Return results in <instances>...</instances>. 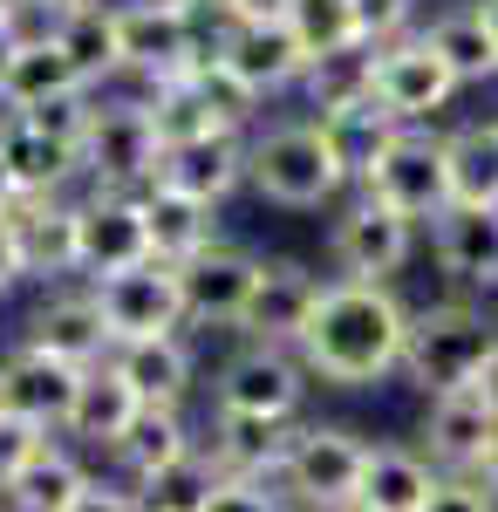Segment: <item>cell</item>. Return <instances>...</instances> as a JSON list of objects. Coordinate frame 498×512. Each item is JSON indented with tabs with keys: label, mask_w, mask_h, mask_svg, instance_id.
Segmentation results:
<instances>
[{
	"label": "cell",
	"mask_w": 498,
	"mask_h": 512,
	"mask_svg": "<svg viewBox=\"0 0 498 512\" xmlns=\"http://www.w3.org/2000/svg\"><path fill=\"white\" fill-rule=\"evenodd\" d=\"M410 315L417 308L396 294V280H328L301 335L307 376L321 390H376L389 376H403Z\"/></svg>",
	"instance_id": "cell-1"
},
{
	"label": "cell",
	"mask_w": 498,
	"mask_h": 512,
	"mask_svg": "<svg viewBox=\"0 0 498 512\" xmlns=\"http://www.w3.org/2000/svg\"><path fill=\"white\" fill-rule=\"evenodd\" d=\"M246 192L280 212H328L355 192L321 117H280L246 137Z\"/></svg>",
	"instance_id": "cell-2"
},
{
	"label": "cell",
	"mask_w": 498,
	"mask_h": 512,
	"mask_svg": "<svg viewBox=\"0 0 498 512\" xmlns=\"http://www.w3.org/2000/svg\"><path fill=\"white\" fill-rule=\"evenodd\" d=\"M498 349V321L478 308V301H430L410 315V349H403V376L417 383L423 396L437 390H464L485 355Z\"/></svg>",
	"instance_id": "cell-3"
},
{
	"label": "cell",
	"mask_w": 498,
	"mask_h": 512,
	"mask_svg": "<svg viewBox=\"0 0 498 512\" xmlns=\"http://www.w3.org/2000/svg\"><path fill=\"white\" fill-rule=\"evenodd\" d=\"M362 465H369V437H355L348 424H294V444L280 458V492L294 499V512H342L362 492Z\"/></svg>",
	"instance_id": "cell-4"
},
{
	"label": "cell",
	"mask_w": 498,
	"mask_h": 512,
	"mask_svg": "<svg viewBox=\"0 0 498 512\" xmlns=\"http://www.w3.org/2000/svg\"><path fill=\"white\" fill-rule=\"evenodd\" d=\"M157 158H164V137H157L144 96L103 89V103L89 117V137H82V178L103 185V192H151Z\"/></svg>",
	"instance_id": "cell-5"
},
{
	"label": "cell",
	"mask_w": 498,
	"mask_h": 512,
	"mask_svg": "<svg viewBox=\"0 0 498 512\" xmlns=\"http://www.w3.org/2000/svg\"><path fill=\"white\" fill-rule=\"evenodd\" d=\"M355 192L383 198L403 219L430 226V219L451 205V144H444V130H437V123H403V130L389 137V151L362 171Z\"/></svg>",
	"instance_id": "cell-6"
},
{
	"label": "cell",
	"mask_w": 498,
	"mask_h": 512,
	"mask_svg": "<svg viewBox=\"0 0 498 512\" xmlns=\"http://www.w3.org/2000/svg\"><path fill=\"white\" fill-rule=\"evenodd\" d=\"M307 376L301 349H280V342H239L212 376V410H246V417H280V424H301L307 410Z\"/></svg>",
	"instance_id": "cell-7"
},
{
	"label": "cell",
	"mask_w": 498,
	"mask_h": 512,
	"mask_svg": "<svg viewBox=\"0 0 498 512\" xmlns=\"http://www.w3.org/2000/svg\"><path fill=\"white\" fill-rule=\"evenodd\" d=\"M116 35H123V82H164L205 55L212 28L185 0H116Z\"/></svg>",
	"instance_id": "cell-8"
},
{
	"label": "cell",
	"mask_w": 498,
	"mask_h": 512,
	"mask_svg": "<svg viewBox=\"0 0 498 512\" xmlns=\"http://www.w3.org/2000/svg\"><path fill=\"white\" fill-rule=\"evenodd\" d=\"M417 239H423L417 219H403L396 205L369 192H348V205L335 212V233H328L335 280H396L417 260Z\"/></svg>",
	"instance_id": "cell-9"
},
{
	"label": "cell",
	"mask_w": 498,
	"mask_h": 512,
	"mask_svg": "<svg viewBox=\"0 0 498 512\" xmlns=\"http://www.w3.org/2000/svg\"><path fill=\"white\" fill-rule=\"evenodd\" d=\"M96 294V308L110 321L116 342H151V335H192L185 321V287H178V267L171 260H137L123 274L82 280Z\"/></svg>",
	"instance_id": "cell-10"
},
{
	"label": "cell",
	"mask_w": 498,
	"mask_h": 512,
	"mask_svg": "<svg viewBox=\"0 0 498 512\" xmlns=\"http://www.w3.org/2000/svg\"><path fill=\"white\" fill-rule=\"evenodd\" d=\"M151 253V226H144V192H103L82 185L76 192V280L123 274Z\"/></svg>",
	"instance_id": "cell-11"
},
{
	"label": "cell",
	"mask_w": 498,
	"mask_h": 512,
	"mask_svg": "<svg viewBox=\"0 0 498 512\" xmlns=\"http://www.w3.org/2000/svg\"><path fill=\"white\" fill-rule=\"evenodd\" d=\"M458 69L430 48V35H403L376 48V103H383L396 123H437L451 103H458Z\"/></svg>",
	"instance_id": "cell-12"
},
{
	"label": "cell",
	"mask_w": 498,
	"mask_h": 512,
	"mask_svg": "<svg viewBox=\"0 0 498 512\" xmlns=\"http://www.w3.org/2000/svg\"><path fill=\"white\" fill-rule=\"evenodd\" d=\"M82 376H89V369L35 349V342H21V349L0 355V410L21 417V424H35V431H48V437H69Z\"/></svg>",
	"instance_id": "cell-13"
},
{
	"label": "cell",
	"mask_w": 498,
	"mask_h": 512,
	"mask_svg": "<svg viewBox=\"0 0 498 512\" xmlns=\"http://www.w3.org/2000/svg\"><path fill=\"white\" fill-rule=\"evenodd\" d=\"M328 280L314 274L307 260H260V280H253V301L239 315V342H280V349H301L307 321L321 308Z\"/></svg>",
	"instance_id": "cell-14"
},
{
	"label": "cell",
	"mask_w": 498,
	"mask_h": 512,
	"mask_svg": "<svg viewBox=\"0 0 498 512\" xmlns=\"http://www.w3.org/2000/svg\"><path fill=\"white\" fill-rule=\"evenodd\" d=\"M253 280H260V253L212 239L205 253L178 260V287H185V321L192 328H239L246 301H253Z\"/></svg>",
	"instance_id": "cell-15"
},
{
	"label": "cell",
	"mask_w": 498,
	"mask_h": 512,
	"mask_svg": "<svg viewBox=\"0 0 498 512\" xmlns=\"http://www.w3.org/2000/svg\"><path fill=\"white\" fill-rule=\"evenodd\" d=\"M219 55H226V62L253 82L260 96H287V89H301L307 62H314V55L301 48V35L287 28V14H280V7L246 14V21L219 28Z\"/></svg>",
	"instance_id": "cell-16"
},
{
	"label": "cell",
	"mask_w": 498,
	"mask_h": 512,
	"mask_svg": "<svg viewBox=\"0 0 498 512\" xmlns=\"http://www.w3.org/2000/svg\"><path fill=\"white\" fill-rule=\"evenodd\" d=\"M21 342H35V349L62 355V362H76V369H96V362H110V349H116L110 321H103L96 294H89L82 280H55V287L41 294Z\"/></svg>",
	"instance_id": "cell-17"
},
{
	"label": "cell",
	"mask_w": 498,
	"mask_h": 512,
	"mask_svg": "<svg viewBox=\"0 0 498 512\" xmlns=\"http://www.w3.org/2000/svg\"><path fill=\"white\" fill-rule=\"evenodd\" d=\"M498 437V417L492 403L471 390H437L423 396V424H417V444L423 458L437 465V472H478V458H485V444Z\"/></svg>",
	"instance_id": "cell-18"
},
{
	"label": "cell",
	"mask_w": 498,
	"mask_h": 512,
	"mask_svg": "<svg viewBox=\"0 0 498 512\" xmlns=\"http://www.w3.org/2000/svg\"><path fill=\"white\" fill-rule=\"evenodd\" d=\"M157 185L192 192V198H205V205H226L232 192H246V137H239V130H212V137L164 144Z\"/></svg>",
	"instance_id": "cell-19"
},
{
	"label": "cell",
	"mask_w": 498,
	"mask_h": 512,
	"mask_svg": "<svg viewBox=\"0 0 498 512\" xmlns=\"http://www.w3.org/2000/svg\"><path fill=\"white\" fill-rule=\"evenodd\" d=\"M0 158L14 171L21 198H76L89 178H82V151L62 144V137H41L28 117H0Z\"/></svg>",
	"instance_id": "cell-20"
},
{
	"label": "cell",
	"mask_w": 498,
	"mask_h": 512,
	"mask_svg": "<svg viewBox=\"0 0 498 512\" xmlns=\"http://www.w3.org/2000/svg\"><path fill=\"white\" fill-rule=\"evenodd\" d=\"M423 233H430V260L458 287H498V212L492 205H444Z\"/></svg>",
	"instance_id": "cell-21"
},
{
	"label": "cell",
	"mask_w": 498,
	"mask_h": 512,
	"mask_svg": "<svg viewBox=\"0 0 498 512\" xmlns=\"http://www.w3.org/2000/svg\"><path fill=\"white\" fill-rule=\"evenodd\" d=\"M198 444L219 458V472L273 478V485H280V458H287V444H294V424H280V417H246V410H212V431L198 437Z\"/></svg>",
	"instance_id": "cell-22"
},
{
	"label": "cell",
	"mask_w": 498,
	"mask_h": 512,
	"mask_svg": "<svg viewBox=\"0 0 498 512\" xmlns=\"http://www.w3.org/2000/svg\"><path fill=\"white\" fill-rule=\"evenodd\" d=\"M89 458H82V444L69 437H48L35 458L21 465V472L0 485V506L7 512H69L82 499V485H89Z\"/></svg>",
	"instance_id": "cell-23"
},
{
	"label": "cell",
	"mask_w": 498,
	"mask_h": 512,
	"mask_svg": "<svg viewBox=\"0 0 498 512\" xmlns=\"http://www.w3.org/2000/svg\"><path fill=\"white\" fill-rule=\"evenodd\" d=\"M110 362L123 369V383L144 396V403H192L198 390V355L192 335H151V342H116Z\"/></svg>",
	"instance_id": "cell-24"
},
{
	"label": "cell",
	"mask_w": 498,
	"mask_h": 512,
	"mask_svg": "<svg viewBox=\"0 0 498 512\" xmlns=\"http://www.w3.org/2000/svg\"><path fill=\"white\" fill-rule=\"evenodd\" d=\"M7 219L28 253V280H76V198H21Z\"/></svg>",
	"instance_id": "cell-25"
},
{
	"label": "cell",
	"mask_w": 498,
	"mask_h": 512,
	"mask_svg": "<svg viewBox=\"0 0 498 512\" xmlns=\"http://www.w3.org/2000/svg\"><path fill=\"white\" fill-rule=\"evenodd\" d=\"M137 410H144V396L123 383V369H116V362H96V369L82 376L76 417H69V444L103 451V458H110L116 444H123V431L137 424Z\"/></svg>",
	"instance_id": "cell-26"
},
{
	"label": "cell",
	"mask_w": 498,
	"mask_h": 512,
	"mask_svg": "<svg viewBox=\"0 0 498 512\" xmlns=\"http://www.w3.org/2000/svg\"><path fill=\"white\" fill-rule=\"evenodd\" d=\"M69 89H89V82H82L76 55L62 48V35H28L14 48L7 76H0V103L7 110H35V103H55Z\"/></svg>",
	"instance_id": "cell-27"
},
{
	"label": "cell",
	"mask_w": 498,
	"mask_h": 512,
	"mask_svg": "<svg viewBox=\"0 0 498 512\" xmlns=\"http://www.w3.org/2000/svg\"><path fill=\"white\" fill-rule=\"evenodd\" d=\"M437 485V465L423 458V444H369V465H362V506L369 512H423Z\"/></svg>",
	"instance_id": "cell-28"
},
{
	"label": "cell",
	"mask_w": 498,
	"mask_h": 512,
	"mask_svg": "<svg viewBox=\"0 0 498 512\" xmlns=\"http://www.w3.org/2000/svg\"><path fill=\"white\" fill-rule=\"evenodd\" d=\"M144 226H151V253L157 260H192L219 239V205H205L192 192H171V185H151L144 192Z\"/></svg>",
	"instance_id": "cell-29"
},
{
	"label": "cell",
	"mask_w": 498,
	"mask_h": 512,
	"mask_svg": "<svg viewBox=\"0 0 498 512\" xmlns=\"http://www.w3.org/2000/svg\"><path fill=\"white\" fill-rule=\"evenodd\" d=\"M423 35H430V48H437V55L458 69L464 89L498 82V41H492V21H485V7H478V0L430 14V21H423Z\"/></svg>",
	"instance_id": "cell-30"
},
{
	"label": "cell",
	"mask_w": 498,
	"mask_h": 512,
	"mask_svg": "<svg viewBox=\"0 0 498 512\" xmlns=\"http://www.w3.org/2000/svg\"><path fill=\"white\" fill-rule=\"evenodd\" d=\"M185 451H198L192 417H185L178 403H144L137 424L123 431V444H116L110 458H116L123 478H144V472H157V465H171V458H185Z\"/></svg>",
	"instance_id": "cell-31"
},
{
	"label": "cell",
	"mask_w": 498,
	"mask_h": 512,
	"mask_svg": "<svg viewBox=\"0 0 498 512\" xmlns=\"http://www.w3.org/2000/svg\"><path fill=\"white\" fill-rule=\"evenodd\" d=\"M301 96H307V110H314V117H328V110H342V103L376 96V41H348V48H335V55H314V62H307Z\"/></svg>",
	"instance_id": "cell-32"
},
{
	"label": "cell",
	"mask_w": 498,
	"mask_h": 512,
	"mask_svg": "<svg viewBox=\"0 0 498 512\" xmlns=\"http://www.w3.org/2000/svg\"><path fill=\"white\" fill-rule=\"evenodd\" d=\"M219 458L198 444V451H185V458H171V465H157V472L130 478L137 485V499H144V512H205L212 506V492H219Z\"/></svg>",
	"instance_id": "cell-33"
},
{
	"label": "cell",
	"mask_w": 498,
	"mask_h": 512,
	"mask_svg": "<svg viewBox=\"0 0 498 512\" xmlns=\"http://www.w3.org/2000/svg\"><path fill=\"white\" fill-rule=\"evenodd\" d=\"M62 48L76 55V69L89 89H110V82H123V35H116V0H96V7H82V14H69L62 28Z\"/></svg>",
	"instance_id": "cell-34"
},
{
	"label": "cell",
	"mask_w": 498,
	"mask_h": 512,
	"mask_svg": "<svg viewBox=\"0 0 498 512\" xmlns=\"http://www.w3.org/2000/svg\"><path fill=\"white\" fill-rule=\"evenodd\" d=\"M321 130H328L335 158L348 164V178L362 185V171H369V164H376V158L389 151V137H396L403 123L389 117L376 96H362V103H342V110H328V117H321Z\"/></svg>",
	"instance_id": "cell-35"
},
{
	"label": "cell",
	"mask_w": 498,
	"mask_h": 512,
	"mask_svg": "<svg viewBox=\"0 0 498 512\" xmlns=\"http://www.w3.org/2000/svg\"><path fill=\"white\" fill-rule=\"evenodd\" d=\"M444 144H451V205H492L498 212V130H492V117L444 130Z\"/></svg>",
	"instance_id": "cell-36"
},
{
	"label": "cell",
	"mask_w": 498,
	"mask_h": 512,
	"mask_svg": "<svg viewBox=\"0 0 498 512\" xmlns=\"http://www.w3.org/2000/svg\"><path fill=\"white\" fill-rule=\"evenodd\" d=\"M280 14H287V28L301 35L307 55H335V48H348V41H362L355 0H280Z\"/></svg>",
	"instance_id": "cell-37"
},
{
	"label": "cell",
	"mask_w": 498,
	"mask_h": 512,
	"mask_svg": "<svg viewBox=\"0 0 498 512\" xmlns=\"http://www.w3.org/2000/svg\"><path fill=\"white\" fill-rule=\"evenodd\" d=\"M417 14H423V0H355V28H362V41H376V48L417 35L423 28Z\"/></svg>",
	"instance_id": "cell-38"
},
{
	"label": "cell",
	"mask_w": 498,
	"mask_h": 512,
	"mask_svg": "<svg viewBox=\"0 0 498 512\" xmlns=\"http://www.w3.org/2000/svg\"><path fill=\"white\" fill-rule=\"evenodd\" d=\"M205 512H294V499H287L273 478H232V472H226Z\"/></svg>",
	"instance_id": "cell-39"
},
{
	"label": "cell",
	"mask_w": 498,
	"mask_h": 512,
	"mask_svg": "<svg viewBox=\"0 0 498 512\" xmlns=\"http://www.w3.org/2000/svg\"><path fill=\"white\" fill-rule=\"evenodd\" d=\"M423 512H498V499L485 492V478H478V472H437Z\"/></svg>",
	"instance_id": "cell-40"
},
{
	"label": "cell",
	"mask_w": 498,
	"mask_h": 512,
	"mask_svg": "<svg viewBox=\"0 0 498 512\" xmlns=\"http://www.w3.org/2000/svg\"><path fill=\"white\" fill-rule=\"evenodd\" d=\"M41 444H48V431H35V424H21V417H7V410H0V485L21 472Z\"/></svg>",
	"instance_id": "cell-41"
},
{
	"label": "cell",
	"mask_w": 498,
	"mask_h": 512,
	"mask_svg": "<svg viewBox=\"0 0 498 512\" xmlns=\"http://www.w3.org/2000/svg\"><path fill=\"white\" fill-rule=\"evenodd\" d=\"M69 512H144V499H137V485L116 472V478H89L82 485V499Z\"/></svg>",
	"instance_id": "cell-42"
},
{
	"label": "cell",
	"mask_w": 498,
	"mask_h": 512,
	"mask_svg": "<svg viewBox=\"0 0 498 512\" xmlns=\"http://www.w3.org/2000/svg\"><path fill=\"white\" fill-rule=\"evenodd\" d=\"M205 28H232V21H246V14H267V7H280V0H185Z\"/></svg>",
	"instance_id": "cell-43"
},
{
	"label": "cell",
	"mask_w": 498,
	"mask_h": 512,
	"mask_svg": "<svg viewBox=\"0 0 498 512\" xmlns=\"http://www.w3.org/2000/svg\"><path fill=\"white\" fill-rule=\"evenodd\" d=\"M21 280H28V253H21V233H14V219H0V301H7Z\"/></svg>",
	"instance_id": "cell-44"
},
{
	"label": "cell",
	"mask_w": 498,
	"mask_h": 512,
	"mask_svg": "<svg viewBox=\"0 0 498 512\" xmlns=\"http://www.w3.org/2000/svg\"><path fill=\"white\" fill-rule=\"evenodd\" d=\"M471 390L485 396V403H492V417H498V349L485 355V369H478V376H471Z\"/></svg>",
	"instance_id": "cell-45"
},
{
	"label": "cell",
	"mask_w": 498,
	"mask_h": 512,
	"mask_svg": "<svg viewBox=\"0 0 498 512\" xmlns=\"http://www.w3.org/2000/svg\"><path fill=\"white\" fill-rule=\"evenodd\" d=\"M28 7H41L48 21H69V14H82V7H96V0H28Z\"/></svg>",
	"instance_id": "cell-46"
},
{
	"label": "cell",
	"mask_w": 498,
	"mask_h": 512,
	"mask_svg": "<svg viewBox=\"0 0 498 512\" xmlns=\"http://www.w3.org/2000/svg\"><path fill=\"white\" fill-rule=\"evenodd\" d=\"M14 48H21V28L0 14V76H7V62H14Z\"/></svg>",
	"instance_id": "cell-47"
},
{
	"label": "cell",
	"mask_w": 498,
	"mask_h": 512,
	"mask_svg": "<svg viewBox=\"0 0 498 512\" xmlns=\"http://www.w3.org/2000/svg\"><path fill=\"white\" fill-rule=\"evenodd\" d=\"M21 205V185H14V171H7V158H0V219Z\"/></svg>",
	"instance_id": "cell-48"
},
{
	"label": "cell",
	"mask_w": 498,
	"mask_h": 512,
	"mask_svg": "<svg viewBox=\"0 0 498 512\" xmlns=\"http://www.w3.org/2000/svg\"><path fill=\"white\" fill-rule=\"evenodd\" d=\"M478 478H485V492H492V499H498V437H492V444H485V458H478Z\"/></svg>",
	"instance_id": "cell-49"
},
{
	"label": "cell",
	"mask_w": 498,
	"mask_h": 512,
	"mask_svg": "<svg viewBox=\"0 0 498 512\" xmlns=\"http://www.w3.org/2000/svg\"><path fill=\"white\" fill-rule=\"evenodd\" d=\"M485 7V21H492V41H498V0H478Z\"/></svg>",
	"instance_id": "cell-50"
},
{
	"label": "cell",
	"mask_w": 498,
	"mask_h": 512,
	"mask_svg": "<svg viewBox=\"0 0 498 512\" xmlns=\"http://www.w3.org/2000/svg\"><path fill=\"white\" fill-rule=\"evenodd\" d=\"M342 512H369V506H362V499H355V506H342Z\"/></svg>",
	"instance_id": "cell-51"
},
{
	"label": "cell",
	"mask_w": 498,
	"mask_h": 512,
	"mask_svg": "<svg viewBox=\"0 0 498 512\" xmlns=\"http://www.w3.org/2000/svg\"><path fill=\"white\" fill-rule=\"evenodd\" d=\"M0 117H7V103H0Z\"/></svg>",
	"instance_id": "cell-52"
},
{
	"label": "cell",
	"mask_w": 498,
	"mask_h": 512,
	"mask_svg": "<svg viewBox=\"0 0 498 512\" xmlns=\"http://www.w3.org/2000/svg\"><path fill=\"white\" fill-rule=\"evenodd\" d=\"M492 130H498V117H492Z\"/></svg>",
	"instance_id": "cell-53"
},
{
	"label": "cell",
	"mask_w": 498,
	"mask_h": 512,
	"mask_svg": "<svg viewBox=\"0 0 498 512\" xmlns=\"http://www.w3.org/2000/svg\"><path fill=\"white\" fill-rule=\"evenodd\" d=\"M0 512H7V506H0Z\"/></svg>",
	"instance_id": "cell-54"
}]
</instances>
